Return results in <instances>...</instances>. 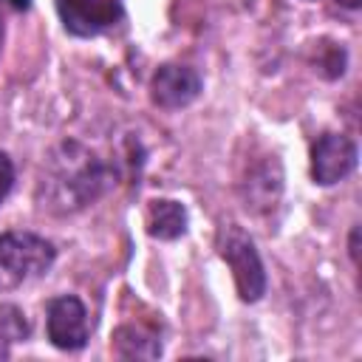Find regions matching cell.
<instances>
[{"label": "cell", "mask_w": 362, "mask_h": 362, "mask_svg": "<svg viewBox=\"0 0 362 362\" xmlns=\"http://www.w3.org/2000/svg\"><path fill=\"white\" fill-rule=\"evenodd\" d=\"M107 184H110V170L76 141L59 144L42 175L45 201L59 212L90 204L107 189Z\"/></svg>", "instance_id": "obj_1"}, {"label": "cell", "mask_w": 362, "mask_h": 362, "mask_svg": "<svg viewBox=\"0 0 362 362\" xmlns=\"http://www.w3.org/2000/svg\"><path fill=\"white\" fill-rule=\"evenodd\" d=\"M57 249L34 232H6L0 235V291L17 288L31 277L51 269Z\"/></svg>", "instance_id": "obj_2"}, {"label": "cell", "mask_w": 362, "mask_h": 362, "mask_svg": "<svg viewBox=\"0 0 362 362\" xmlns=\"http://www.w3.org/2000/svg\"><path fill=\"white\" fill-rule=\"evenodd\" d=\"M218 246H221V257L232 269L240 300H246V303L260 300L266 291V272H263V263H260V255H257L252 238L238 226H226L221 232Z\"/></svg>", "instance_id": "obj_3"}, {"label": "cell", "mask_w": 362, "mask_h": 362, "mask_svg": "<svg viewBox=\"0 0 362 362\" xmlns=\"http://www.w3.org/2000/svg\"><path fill=\"white\" fill-rule=\"evenodd\" d=\"M57 8L71 34L96 37L122 20L124 0H57Z\"/></svg>", "instance_id": "obj_4"}, {"label": "cell", "mask_w": 362, "mask_h": 362, "mask_svg": "<svg viewBox=\"0 0 362 362\" xmlns=\"http://www.w3.org/2000/svg\"><path fill=\"white\" fill-rule=\"evenodd\" d=\"M90 322L79 297L62 294L48 303V339L62 351H79L88 342Z\"/></svg>", "instance_id": "obj_5"}, {"label": "cell", "mask_w": 362, "mask_h": 362, "mask_svg": "<svg viewBox=\"0 0 362 362\" xmlns=\"http://www.w3.org/2000/svg\"><path fill=\"white\" fill-rule=\"evenodd\" d=\"M356 167V144L342 133H322L311 147V178L322 187L337 184Z\"/></svg>", "instance_id": "obj_6"}, {"label": "cell", "mask_w": 362, "mask_h": 362, "mask_svg": "<svg viewBox=\"0 0 362 362\" xmlns=\"http://www.w3.org/2000/svg\"><path fill=\"white\" fill-rule=\"evenodd\" d=\"M201 93V76L187 65H161L150 82V96L158 107L175 110Z\"/></svg>", "instance_id": "obj_7"}, {"label": "cell", "mask_w": 362, "mask_h": 362, "mask_svg": "<svg viewBox=\"0 0 362 362\" xmlns=\"http://www.w3.org/2000/svg\"><path fill=\"white\" fill-rule=\"evenodd\" d=\"M113 351L122 359H156L161 356V339L144 325H119L113 331Z\"/></svg>", "instance_id": "obj_8"}, {"label": "cell", "mask_w": 362, "mask_h": 362, "mask_svg": "<svg viewBox=\"0 0 362 362\" xmlns=\"http://www.w3.org/2000/svg\"><path fill=\"white\" fill-rule=\"evenodd\" d=\"M147 232L158 240H175L187 232V209L178 201L156 198L147 204Z\"/></svg>", "instance_id": "obj_9"}, {"label": "cell", "mask_w": 362, "mask_h": 362, "mask_svg": "<svg viewBox=\"0 0 362 362\" xmlns=\"http://www.w3.org/2000/svg\"><path fill=\"white\" fill-rule=\"evenodd\" d=\"M0 331H3L11 342L28 337V322H25V317H23V311H20L17 305L0 303Z\"/></svg>", "instance_id": "obj_10"}, {"label": "cell", "mask_w": 362, "mask_h": 362, "mask_svg": "<svg viewBox=\"0 0 362 362\" xmlns=\"http://www.w3.org/2000/svg\"><path fill=\"white\" fill-rule=\"evenodd\" d=\"M322 48H325L328 54L320 59V68H322V74H325V76H331V79H334V76H339V74L345 71V51H342L339 45H334V42H325Z\"/></svg>", "instance_id": "obj_11"}, {"label": "cell", "mask_w": 362, "mask_h": 362, "mask_svg": "<svg viewBox=\"0 0 362 362\" xmlns=\"http://www.w3.org/2000/svg\"><path fill=\"white\" fill-rule=\"evenodd\" d=\"M11 184H14V164L6 153H0V204L11 192Z\"/></svg>", "instance_id": "obj_12"}, {"label": "cell", "mask_w": 362, "mask_h": 362, "mask_svg": "<svg viewBox=\"0 0 362 362\" xmlns=\"http://www.w3.org/2000/svg\"><path fill=\"white\" fill-rule=\"evenodd\" d=\"M8 345H11V339L0 331V359H8Z\"/></svg>", "instance_id": "obj_13"}, {"label": "cell", "mask_w": 362, "mask_h": 362, "mask_svg": "<svg viewBox=\"0 0 362 362\" xmlns=\"http://www.w3.org/2000/svg\"><path fill=\"white\" fill-rule=\"evenodd\" d=\"M356 238H359V232L354 229V232H351V257H354V260L359 257V249H356Z\"/></svg>", "instance_id": "obj_14"}, {"label": "cell", "mask_w": 362, "mask_h": 362, "mask_svg": "<svg viewBox=\"0 0 362 362\" xmlns=\"http://www.w3.org/2000/svg\"><path fill=\"white\" fill-rule=\"evenodd\" d=\"M8 3H11L14 8H23V11H25V8L31 6V0H8Z\"/></svg>", "instance_id": "obj_15"}, {"label": "cell", "mask_w": 362, "mask_h": 362, "mask_svg": "<svg viewBox=\"0 0 362 362\" xmlns=\"http://www.w3.org/2000/svg\"><path fill=\"white\" fill-rule=\"evenodd\" d=\"M339 3H342V6H348V8H356L362 0H339Z\"/></svg>", "instance_id": "obj_16"}]
</instances>
